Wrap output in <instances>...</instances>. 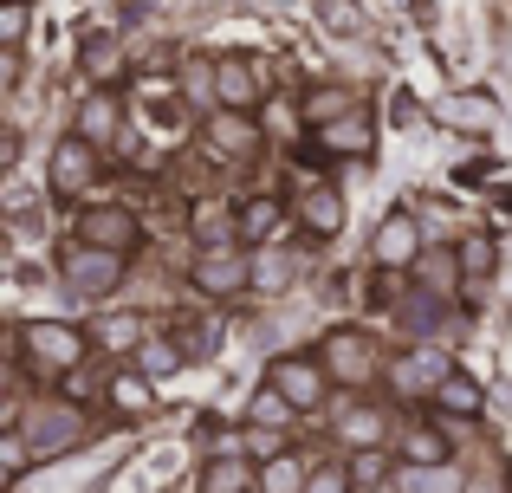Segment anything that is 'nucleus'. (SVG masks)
<instances>
[{"mask_svg": "<svg viewBox=\"0 0 512 493\" xmlns=\"http://www.w3.org/2000/svg\"><path fill=\"white\" fill-rule=\"evenodd\" d=\"M396 461H409V468H448L454 442L441 429H402L396 435Z\"/></svg>", "mask_w": 512, "mask_h": 493, "instance_id": "20", "label": "nucleus"}, {"mask_svg": "<svg viewBox=\"0 0 512 493\" xmlns=\"http://www.w3.org/2000/svg\"><path fill=\"white\" fill-rule=\"evenodd\" d=\"M13 429L33 442V455L46 461V455H72L78 442L91 435V416L72 403V396H33V403L13 416Z\"/></svg>", "mask_w": 512, "mask_h": 493, "instance_id": "2", "label": "nucleus"}, {"mask_svg": "<svg viewBox=\"0 0 512 493\" xmlns=\"http://www.w3.org/2000/svg\"><path fill=\"white\" fill-rule=\"evenodd\" d=\"M253 487H260V461L240 455V448H221L201 468V493H253Z\"/></svg>", "mask_w": 512, "mask_h": 493, "instance_id": "18", "label": "nucleus"}, {"mask_svg": "<svg viewBox=\"0 0 512 493\" xmlns=\"http://www.w3.org/2000/svg\"><path fill=\"white\" fill-rule=\"evenodd\" d=\"M305 481H312V461L292 455V448H279L273 461H260V487L253 493H305Z\"/></svg>", "mask_w": 512, "mask_h": 493, "instance_id": "22", "label": "nucleus"}, {"mask_svg": "<svg viewBox=\"0 0 512 493\" xmlns=\"http://www.w3.org/2000/svg\"><path fill=\"white\" fill-rule=\"evenodd\" d=\"M383 377H389V390L409 396V403H415V396H422V403H435V390L454 377V357L441 351L435 338H422V344H402V351L383 364Z\"/></svg>", "mask_w": 512, "mask_h": 493, "instance_id": "3", "label": "nucleus"}, {"mask_svg": "<svg viewBox=\"0 0 512 493\" xmlns=\"http://www.w3.org/2000/svg\"><path fill=\"white\" fill-rule=\"evenodd\" d=\"M188 286H195L201 299H240V292H253V253L240 241L201 247L195 266H188Z\"/></svg>", "mask_w": 512, "mask_h": 493, "instance_id": "7", "label": "nucleus"}, {"mask_svg": "<svg viewBox=\"0 0 512 493\" xmlns=\"http://www.w3.org/2000/svg\"><path fill=\"white\" fill-rule=\"evenodd\" d=\"M357 493H402V487H396V474H389V481H370V487H357Z\"/></svg>", "mask_w": 512, "mask_h": 493, "instance_id": "36", "label": "nucleus"}, {"mask_svg": "<svg viewBox=\"0 0 512 493\" xmlns=\"http://www.w3.org/2000/svg\"><path fill=\"white\" fill-rule=\"evenodd\" d=\"M344 189L338 182H305L299 195H292V221H299V234H312V241H338L344 234Z\"/></svg>", "mask_w": 512, "mask_h": 493, "instance_id": "10", "label": "nucleus"}, {"mask_svg": "<svg viewBox=\"0 0 512 493\" xmlns=\"http://www.w3.org/2000/svg\"><path fill=\"white\" fill-rule=\"evenodd\" d=\"M292 273H299V253H292L286 241H266L260 253H253V286L260 292H286Z\"/></svg>", "mask_w": 512, "mask_h": 493, "instance_id": "24", "label": "nucleus"}, {"mask_svg": "<svg viewBox=\"0 0 512 493\" xmlns=\"http://www.w3.org/2000/svg\"><path fill=\"white\" fill-rule=\"evenodd\" d=\"M72 130L91 137L98 150H111V143L124 137V98H117L111 85H91L85 98H78V111H72Z\"/></svg>", "mask_w": 512, "mask_h": 493, "instance_id": "14", "label": "nucleus"}, {"mask_svg": "<svg viewBox=\"0 0 512 493\" xmlns=\"http://www.w3.org/2000/svg\"><path fill=\"white\" fill-rule=\"evenodd\" d=\"M98 169H104V150L91 137H78V130H65V137L52 143V156H46L52 195H85L91 182H98Z\"/></svg>", "mask_w": 512, "mask_h": 493, "instance_id": "8", "label": "nucleus"}, {"mask_svg": "<svg viewBox=\"0 0 512 493\" xmlns=\"http://www.w3.org/2000/svg\"><path fill=\"white\" fill-rule=\"evenodd\" d=\"M266 104V72L240 52L214 59V111H260Z\"/></svg>", "mask_w": 512, "mask_h": 493, "instance_id": "12", "label": "nucleus"}, {"mask_svg": "<svg viewBox=\"0 0 512 493\" xmlns=\"http://www.w3.org/2000/svg\"><path fill=\"white\" fill-rule=\"evenodd\" d=\"M78 241H98V247H111V253H137L143 221H137V208H130V202H91L85 215H78Z\"/></svg>", "mask_w": 512, "mask_h": 493, "instance_id": "11", "label": "nucleus"}, {"mask_svg": "<svg viewBox=\"0 0 512 493\" xmlns=\"http://www.w3.org/2000/svg\"><path fill=\"white\" fill-rule=\"evenodd\" d=\"M318 357H325L331 383H344V390H363V383L389 364V357H376V338L363 325H331L325 338H318Z\"/></svg>", "mask_w": 512, "mask_h": 493, "instance_id": "5", "label": "nucleus"}, {"mask_svg": "<svg viewBox=\"0 0 512 493\" xmlns=\"http://www.w3.org/2000/svg\"><path fill=\"white\" fill-rule=\"evenodd\" d=\"M312 143H318L325 156H363V150H370V117L350 111V117H338V124H318Z\"/></svg>", "mask_w": 512, "mask_h": 493, "instance_id": "21", "label": "nucleus"}, {"mask_svg": "<svg viewBox=\"0 0 512 493\" xmlns=\"http://www.w3.org/2000/svg\"><path fill=\"white\" fill-rule=\"evenodd\" d=\"M260 383H273L299 416H312V409L331 396V370H325V357H318V351H279L273 364H266Z\"/></svg>", "mask_w": 512, "mask_h": 493, "instance_id": "6", "label": "nucleus"}, {"mask_svg": "<svg viewBox=\"0 0 512 493\" xmlns=\"http://www.w3.org/2000/svg\"><path fill=\"white\" fill-rule=\"evenodd\" d=\"M299 111H305V130H318V124H338V117L363 111V104H357V85H318L299 98Z\"/></svg>", "mask_w": 512, "mask_h": 493, "instance_id": "19", "label": "nucleus"}, {"mask_svg": "<svg viewBox=\"0 0 512 493\" xmlns=\"http://www.w3.org/2000/svg\"><path fill=\"white\" fill-rule=\"evenodd\" d=\"M143 338H150V318L130 312V305H117V312H98V318H91V344H98L104 357H137Z\"/></svg>", "mask_w": 512, "mask_h": 493, "instance_id": "16", "label": "nucleus"}, {"mask_svg": "<svg viewBox=\"0 0 512 493\" xmlns=\"http://www.w3.org/2000/svg\"><path fill=\"white\" fill-rule=\"evenodd\" d=\"M208 150L227 156V163H253L266 150V130L253 124V111H214L208 117Z\"/></svg>", "mask_w": 512, "mask_h": 493, "instance_id": "15", "label": "nucleus"}, {"mask_svg": "<svg viewBox=\"0 0 512 493\" xmlns=\"http://www.w3.org/2000/svg\"><path fill=\"white\" fill-rule=\"evenodd\" d=\"M454 247H461V273H467V279H493V266H500V247H493L487 234H461Z\"/></svg>", "mask_w": 512, "mask_h": 493, "instance_id": "29", "label": "nucleus"}, {"mask_svg": "<svg viewBox=\"0 0 512 493\" xmlns=\"http://www.w3.org/2000/svg\"><path fill=\"white\" fill-rule=\"evenodd\" d=\"M435 409H441V416H461V422H474L480 409H487V390H480V383L467 377V370H454V377L435 390Z\"/></svg>", "mask_w": 512, "mask_h": 493, "instance_id": "23", "label": "nucleus"}, {"mask_svg": "<svg viewBox=\"0 0 512 493\" xmlns=\"http://www.w3.org/2000/svg\"><path fill=\"white\" fill-rule=\"evenodd\" d=\"M331 442H344L350 455H363V448H389V416L383 403H363L357 390L338 403V422H331Z\"/></svg>", "mask_w": 512, "mask_h": 493, "instance_id": "13", "label": "nucleus"}, {"mask_svg": "<svg viewBox=\"0 0 512 493\" xmlns=\"http://www.w3.org/2000/svg\"><path fill=\"white\" fill-rule=\"evenodd\" d=\"M33 461H39V455H33V442H26L20 429H7V435H0V468H7V481H20V474L33 468Z\"/></svg>", "mask_w": 512, "mask_h": 493, "instance_id": "31", "label": "nucleus"}, {"mask_svg": "<svg viewBox=\"0 0 512 493\" xmlns=\"http://www.w3.org/2000/svg\"><path fill=\"white\" fill-rule=\"evenodd\" d=\"M98 351L91 344V331L65 325V318H33V325H20V364L33 370V377H65V370H78L85 357Z\"/></svg>", "mask_w": 512, "mask_h": 493, "instance_id": "1", "label": "nucleus"}, {"mask_svg": "<svg viewBox=\"0 0 512 493\" xmlns=\"http://www.w3.org/2000/svg\"><path fill=\"white\" fill-rule=\"evenodd\" d=\"M305 493H357V468H350V461H312Z\"/></svg>", "mask_w": 512, "mask_h": 493, "instance_id": "30", "label": "nucleus"}, {"mask_svg": "<svg viewBox=\"0 0 512 493\" xmlns=\"http://www.w3.org/2000/svg\"><path fill=\"white\" fill-rule=\"evenodd\" d=\"M182 364H188V351L169 338V331H150V338H143V351H137V370H143L150 383H156V377H175Z\"/></svg>", "mask_w": 512, "mask_h": 493, "instance_id": "25", "label": "nucleus"}, {"mask_svg": "<svg viewBox=\"0 0 512 493\" xmlns=\"http://www.w3.org/2000/svg\"><path fill=\"white\" fill-rule=\"evenodd\" d=\"M111 59H117L111 39H91V46H85V65H91V72H98V65H111Z\"/></svg>", "mask_w": 512, "mask_h": 493, "instance_id": "35", "label": "nucleus"}, {"mask_svg": "<svg viewBox=\"0 0 512 493\" xmlns=\"http://www.w3.org/2000/svg\"><path fill=\"white\" fill-rule=\"evenodd\" d=\"M124 266H130V253H111L98 241H72L59 253V279H65V292H78V299H104V292H117V286H124Z\"/></svg>", "mask_w": 512, "mask_h": 493, "instance_id": "4", "label": "nucleus"}, {"mask_svg": "<svg viewBox=\"0 0 512 493\" xmlns=\"http://www.w3.org/2000/svg\"><path fill=\"white\" fill-rule=\"evenodd\" d=\"M396 487L402 493H461V474L448 468H409V461H396Z\"/></svg>", "mask_w": 512, "mask_h": 493, "instance_id": "27", "label": "nucleus"}, {"mask_svg": "<svg viewBox=\"0 0 512 493\" xmlns=\"http://www.w3.org/2000/svg\"><path fill=\"white\" fill-rule=\"evenodd\" d=\"M279 221H286V208L279 202H247L240 208V234H247V241H279Z\"/></svg>", "mask_w": 512, "mask_h": 493, "instance_id": "28", "label": "nucleus"}, {"mask_svg": "<svg viewBox=\"0 0 512 493\" xmlns=\"http://www.w3.org/2000/svg\"><path fill=\"white\" fill-rule=\"evenodd\" d=\"M409 279H415L422 292H441V299H448V292L467 279V273H461V247H448V241H428V247H422V260L409 266Z\"/></svg>", "mask_w": 512, "mask_h": 493, "instance_id": "17", "label": "nucleus"}, {"mask_svg": "<svg viewBox=\"0 0 512 493\" xmlns=\"http://www.w3.org/2000/svg\"><path fill=\"white\" fill-rule=\"evenodd\" d=\"M422 247H428L422 215H383V228L370 234V260L383 266V273H409V266L422 260Z\"/></svg>", "mask_w": 512, "mask_h": 493, "instance_id": "9", "label": "nucleus"}, {"mask_svg": "<svg viewBox=\"0 0 512 493\" xmlns=\"http://www.w3.org/2000/svg\"><path fill=\"white\" fill-rule=\"evenodd\" d=\"M266 117H273V137H299V117H305V111H292V104H273Z\"/></svg>", "mask_w": 512, "mask_h": 493, "instance_id": "34", "label": "nucleus"}, {"mask_svg": "<svg viewBox=\"0 0 512 493\" xmlns=\"http://www.w3.org/2000/svg\"><path fill=\"white\" fill-rule=\"evenodd\" d=\"M247 422H253V429H286V422H299V409H292L273 383H260V390L247 396Z\"/></svg>", "mask_w": 512, "mask_h": 493, "instance_id": "26", "label": "nucleus"}, {"mask_svg": "<svg viewBox=\"0 0 512 493\" xmlns=\"http://www.w3.org/2000/svg\"><path fill=\"white\" fill-rule=\"evenodd\" d=\"M111 396H117V409H143L150 403V377H143V370H124V377L111 383Z\"/></svg>", "mask_w": 512, "mask_h": 493, "instance_id": "32", "label": "nucleus"}, {"mask_svg": "<svg viewBox=\"0 0 512 493\" xmlns=\"http://www.w3.org/2000/svg\"><path fill=\"white\" fill-rule=\"evenodd\" d=\"M26 39V0H7L0 7V46H20Z\"/></svg>", "mask_w": 512, "mask_h": 493, "instance_id": "33", "label": "nucleus"}]
</instances>
